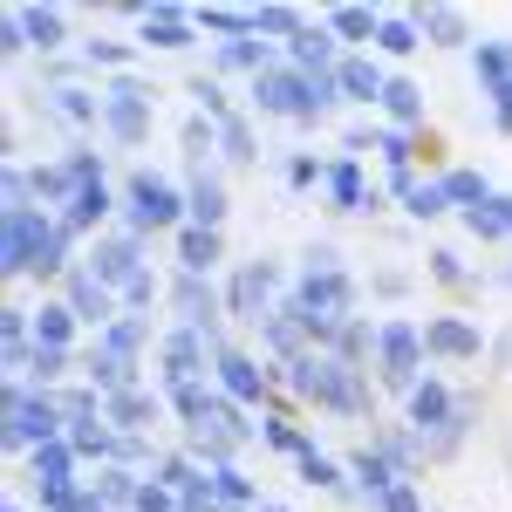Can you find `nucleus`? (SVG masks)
I'll list each match as a JSON object with an SVG mask.
<instances>
[{
    "label": "nucleus",
    "instance_id": "obj_5",
    "mask_svg": "<svg viewBox=\"0 0 512 512\" xmlns=\"http://www.w3.org/2000/svg\"><path fill=\"white\" fill-rule=\"evenodd\" d=\"M178 212H192V198H178L164 178H130V233H164L178 226Z\"/></svg>",
    "mask_w": 512,
    "mask_h": 512
},
{
    "label": "nucleus",
    "instance_id": "obj_21",
    "mask_svg": "<svg viewBox=\"0 0 512 512\" xmlns=\"http://www.w3.org/2000/svg\"><path fill=\"white\" fill-rule=\"evenodd\" d=\"M178 253H185V274H212V267H219V253H226V246H219V233H212V226H185V233H178Z\"/></svg>",
    "mask_w": 512,
    "mask_h": 512
},
{
    "label": "nucleus",
    "instance_id": "obj_27",
    "mask_svg": "<svg viewBox=\"0 0 512 512\" xmlns=\"http://www.w3.org/2000/svg\"><path fill=\"white\" fill-rule=\"evenodd\" d=\"M376 48H383V55H417V48H424V35H417V21H410V14H383Z\"/></svg>",
    "mask_w": 512,
    "mask_h": 512
},
{
    "label": "nucleus",
    "instance_id": "obj_36",
    "mask_svg": "<svg viewBox=\"0 0 512 512\" xmlns=\"http://www.w3.org/2000/svg\"><path fill=\"white\" fill-rule=\"evenodd\" d=\"M192 96H198V110H205V123H226V117H233V110H226V89H219V82L198 76V82H192Z\"/></svg>",
    "mask_w": 512,
    "mask_h": 512
},
{
    "label": "nucleus",
    "instance_id": "obj_34",
    "mask_svg": "<svg viewBox=\"0 0 512 512\" xmlns=\"http://www.w3.org/2000/svg\"><path fill=\"white\" fill-rule=\"evenodd\" d=\"M403 212H410V219H437V212H451V205H444V185H417V192L403 198Z\"/></svg>",
    "mask_w": 512,
    "mask_h": 512
},
{
    "label": "nucleus",
    "instance_id": "obj_44",
    "mask_svg": "<svg viewBox=\"0 0 512 512\" xmlns=\"http://www.w3.org/2000/svg\"><path fill=\"white\" fill-rule=\"evenodd\" d=\"M144 301H158V280H151V274H144L137 287H130V294H123V308H144Z\"/></svg>",
    "mask_w": 512,
    "mask_h": 512
},
{
    "label": "nucleus",
    "instance_id": "obj_8",
    "mask_svg": "<svg viewBox=\"0 0 512 512\" xmlns=\"http://www.w3.org/2000/svg\"><path fill=\"white\" fill-rule=\"evenodd\" d=\"M424 349L431 355H444V362H478V328L472 321H458V315H431L424 321Z\"/></svg>",
    "mask_w": 512,
    "mask_h": 512
},
{
    "label": "nucleus",
    "instance_id": "obj_6",
    "mask_svg": "<svg viewBox=\"0 0 512 512\" xmlns=\"http://www.w3.org/2000/svg\"><path fill=\"white\" fill-rule=\"evenodd\" d=\"M69 308H76V321H89V328H110V321H123V301L103 287V280L89 274V267H76L69 274Z\"/></svg>",
    "mask_w": 512,
    "mask_h": 512
},
{
    "label": "nucleus",
    "instance_id": "obj_41",
    "mask_svg": "<svg viewBox=\"0 0 512 512\" xmlns=\"http://www.w3.org/2000/svg\"><path fill=\"white\" fill-rule=\"evenodd\" d=\"M89 62H103V69H130V48H123V41H89Z\"/></svg>",
    "mask_w": 512,
    "mask_h": 512
},
{
    "label": "nucleus",
    "instance_id": "obj_4",
    "mask_svg": "<svg viewBox=\"0 0 512 512\" xmlns=\"http://www.w3.org/2000/svg\"><path fill=\"white\" fill-rule=\"evenodd\" d=\"M103 130H110L117 144H144V137H151V89L117 76V89L103 96Z\"/></svg>",
    "mask_w": 512,
    "mask_h": 512
},
{
    "label": "nucleus",
    "instance_id": "obj_19",
    "mask_svg": "<svg viewBox=\"0 0 512 512\" xmlns=\"http://www.w3.org/2000/svg\"><path fill=\"white\" fill-rule=\"evenodd\" d=\"M410 21H417V35H424V41H444V48L472 41V28H465V14H458V7H417Z\"/></svg>",
    "mask_w": 512,
    "mask_h": 512
},
{
    "label": "nucleus",
    "instance_id": "obj_33",
    "mask_svg": "<svg viewBox=\"0 0 512 512\" xmlns=\"http://www.w3.org/2000/svg\"><path fill=\"white\" fill-rule=\"evenodd\" d=\"M137 492H144V485H130V472H103L96 478V499H103V506H137Z\"/></svg>",
    "mask_w": 512,
    "mask_h": 512
},
{
    "label": "nucleus",
    "instance_id": "obj_28",
    "mask_svg": "<svg viewBox=\"0 0 512 512\" xmlns=\"http://www.w3.org/2000/svg\"><path fill=\"white\" fill-rule=\"evenodd\" d=\"M69 444H76V458H123V444L103 431V417H89V424H69Z\"/></svg>",
    "mask_w": 512,
    "mask_h": 512
},
{
    "label": "nucleus",
    "instance_id": "obj_43",
    "mask_svg": "<svg viewBox=\"0 0 512 512\" xmlns=\"http://www.w3.org/2000/svg\"><path fill=\"white\" fill-rule=\"evenodd\" d=\"M492 123L512 130V82H506V89H492Z\"/></svg>",
    "mask_w": 512,
    "mask_h": 512
},
{
    "label": "nucleus",
    "instance_id": "obj_23",
    "mask_svg": "<svg viewBox=\"0 0 512 512\" xmlns=\"http://www.w3.org/2000/svg\"><path fill=\"white\" fill-rule=\"evenodd\" d=\"M219 69H253V76H267V69H280L274 62V48L260 35H246V41H219Z\"/></svg>",
    "mask_w": 512,
    "mask_h": 512
},
{
    "label": "nucleus",
    "instance_id": "obj_16",
    "mask_svg": "<svg viewBox=\"0 0 512 512\" xmlns=\"http://www.w3.org/2000/svg\"><path fill=\"white\" fill-rule=\"evenodd\" d=\"M35 349H76V308L69 301H48V308H35Z\"/></svg>",
    "mask_w": 512,
    "mask_h": 512
},
{
    "label": "nucleus",
    "instance_id": "obj_40",
    "mask_svg": "<svg viewBox=\"0 0 512 512\" xmlns=\"http://www.w3.org/2000/svg\"><path fill=\"white\" fill-rule=\"evenodd\" d=\"M301 478H308V485H342V472H335L321 451H308V458H301Z\"/></svg>",
    "mask_w": 512,
    "mask_h": 512
},
{
    "label": "nucleus",
    "instance_id": "obj_24",
    "mask_svg": "<svg viewBox=\"0 0 512 512\" xmlns=\"http://www.w3.org/2000/svg\"><path fill=\"white\" fill-rule=\"evenodd\" d=\"M178 308H185V328H212V315H219V294H212L198 274H185V280H178Z\"/></svg>",
    "mask_w": 512,
    "mask_h": 512
},
{
    "label": "nucleus",
    "instance_id": "obj_38",
    "mask_svg": "<svg viewBox=\"0 0 512 512\" xmlns=\"http://www.w3.org/2000/svg\"><path fill=\"white\" fill-rule=\"evenodd\" d=\"M383 512H424V499H417V485H410V478H396L390 492H383Z\"/></svg>",
    "mask_w": 512,
    "mask_h": 512
},
{
    "label": "nucleus",
    "instance_id": "obj_26",
    "mask_svg": "<svg viewBox=\"0 0 512 512\" xmlns=\"http://www.w3.org/2000/svg\"><path fill=\"white\" fill-rule=\"evenodd\" d=\"M478 82H485V96L512 82V41H478Z\"/></svg>",
    "mask_w": 512,
    "mask_h": 512
},
{
    "label": "nucleus",
    "instance_id": "obj_3",
    "mask_svg": "<svg viewBox=\"0 0 512 512\" xmlns=\"http://www.w3.org/2000/svg\"><path fill=\"white\" fill-rule=\"evenodd\" d=\"M55 431H62V410H55L48 396H28L21 383H14V390H7V444H14V451L35 444V451H41Z\"/></svg>",
    "mask_w": 512,
    "mask_h": 512
},
{
    "label": "nucleus",
    "instance_id": "obj_1",
    "mask_svg": "<svg viewBox=\"0 0 512 512\" xmlns=\"http://www.w3.org/2000/svg\"><path fill=\"white\" fill-rule=\"evenodd\" d=\"M335 103V76H301V69H267L253 76V110L260 117H294V123H315L321 110Z\"/></svg>",
    "mask_w": 512,
    "mask_h": 512
},
{
    "label": "nucleus",
    "instance_id": "obj_42",
    "mask_svg": "<svg viewBox=\"0 0 512 512\" xmlns=\"http://www.w3.org/2000/svg\"><path fill=\"white\" fill-rule=\"evenodd\" d=\"M321 178H328V164H315V158H294V164H287V185H301V192L321 185Z\"/></svg>",
    "mask_w": 512,
    "mask_h": 512
},
{
    "label": "nucleus",
    "instance_id": "obj_15",
    "mask_svg": "<svg viewBox=\"0 0 512 512\" xmlns=\"http://www.w3.org/2000/svg\"><path fill=\"white\" fill-rule=\"evenodd\" d=\"M451 417H458V403H451V390H444L437 376H424V383L410 390V424H417V437H424V431H444Z\"/></svg>",
    "mask_w": 512,
    "mask_h": 512
},
{
    "label": "nucleus",
    "instance_id": "obj_20",
    "mask_svg": "<svg viewBox=\"0 0 512 512\" xmlns=\"http://www.w3.org/2000/svg\"><path fill=\"white\" fill-rule=\"evenodd\" d=\"M383 110L396 117V130H424V89L410 76H390V89H383Z\"/></svg>",
    "mask_w": 512,
    "mask_h": 512
},
{
    "label": "nucleus",
    "instance_id": "obj_32",
    "mask_svg": "<svg viewBox=\"0 0 512 512\" xmlns=\"http://www.w3.org/2000/svg\"><path fill=\"white\" fill-rule=\"evenodd\" d=\"M253 28H260V35H287V41H294L308 21H301L294 7H260V14H253Z\"/></svg>",
    "mask_w": 512,
    "mask_h": 512
},
{
    "label": "nucleus",
    "instance_id": "obj_14",
    "mask_svg": "<svg viewBox=\"0 0 512 512\" xmlns=\"http://www.w3.org/2000/svg\"><path fill=\"white\" fill-rule=\"evenodd\" d=\"M335 89L349 96V103H383V89H390V76L369 62V55H342V69H335Z\"/></svg>",
    "mask_w": 512,
    "mask_h": 512
},
{
    "label": "nucleus",
    "instance_id": "obj_25",
    "mask_svg": "<svg viewBox=\"0 0 512 512\" xmlns=\"http://www.w3.org/2000/svg\"><path fill=\"white\" fill-rule=\"evenodd\" d=\"M437 185H444V205H458V212H478V205L492 198V185H485L478 171H444Z\"/></svg>",
    "mask_w": 512,
    "mask_h": 512
},
{
    "label": "nucleus",
    "instance_id": "obj_37",
    "mask_svg": "<svg viewBox=\"0 0 512 512\" xmlns=\"http://www.w3.org/2000/svg\"><path fill=\"white\" fill-rule=\"evenodd\" d=\"M431 280H444V287H458V294H472V280H465V267H458V253H444V246L431 253Z\"/></svg>",
    "mask_w": 512,
    "mask_h": 512
},
{
    "label": "nucleus",
    "instance_id": "obj_13",
    "mask_svg": "<svg viewBox=\"0 0 512 512\" xmlns=\"http://www.w3.org/2000/svg\"><path fill=\"white\" fill-rule=\"evenodd\" d=\"M192 14L185 7H171V0H158V7H144V41L151 48H192Z\"/></svg>",
    "mask_w": 512,
    "mask_h": 512
},
{
    "label": "nucleus",
    "instance_id": "obj_11",
    "mask_svg": "<svg viewBox=\"0 0 512 512\" xmlns=\"http://www.w3.org/2000/svg\"><path fill=\"white\" fill-rule=\"evenodd\" d=\"M287 69H301V76H335V69H342L335 35H328V28H301V35L287 41Z\"/></svg>",
    "mask_w": 512,
    "mask_h": 512
},
{
    "label": "nucleus",
    "instance_id": "obj_29",
    "mask_svg": "<svg viewBox=\"0 0 512 512\" xmlns=\"http://www.w3.org/2000/svg\"><path fill=\"white\" fill-rule=\"evenodd\" d=\"M110 417H117L123 431H144V424L158 417V396L151 390H123V396H110Z\"/></svg>",
    "mask_w": 512,
    "mask_h": 512
},
{
    "label": "nucleus",
    "instance_id": "obj_31",
    "mask_svg": "<svg viewBox=\"0 0 512 512\" xmlns=\"http://www.w3.org/2000/svg\"><path fill=\"white\" fill-rule=\"evenodd\" d=\"M410 158L424 164V171H437V178H444V171H451V144H444V130H431V123H424V130H410Z\"/></svg>",
    "mask_w": 512,
    "mask_h": 512
},
{
    "label": "nucleus",
    "instance_id": "obj_39",
    "mask_svg": "<svg viewBox=\"0 0 512 512\" xmlns=\"http://www.w3.org/2000/svg\"><path fill=\"white\" fill-rule=\"evenodd\" d=\"M62 369H69V355H62V349H35V362H28V376H41V383H55Z\"/></svg>",
    "mask_w": 512,
    "mask_h": 512
},
{
    "label": "nucleus",
    "instance_id": "obj_10",
    "mask_svg": "<svg viewBox=\"0 0 512 512\" xmlns=\"http://www.w3.org/2000/svg\"><path fill=\"white\" fill-rule=\"evenodd\" d=\"M267 294H274V267H239L233 274V294H226V315L239 321H267Z\"/></svg>",
    "mask_w": 512,
    "mask_h": 512
},
{
    "label": "nucleus",
    "instance_id": "obj_35",
    "mask_svg": "<svg viewBox=\"0 0 512 512\" xmlns=\"http://www.w3.org/2000/svg\"><path fill=\"white\" fill-rule=\"evenodd\" d=\"M219 144H226V158H233V164H253V137H246V123H239V117L219 123Z\"/></svg>",
    "mask_w": 512,
    "mask_h": 512
},
{
    "label": "nucleus",
    "instance_id": "obj_18",
    "mask_svg": "<svg viewBox=\"0 0 512 512\" xmlns=\"http://www.w3.org/2000/svg\"><path fill=\"white\" fill-rule=\"evenodd\" d=\"M7 21H14V28L28 35V48H41V55L62 48V14H55V7H14Z\"/></svg>",
    "mask_w": 512,
    "mask_h": 512
},
{
    "label": "nucleus",
    "instance_id": "obj_46",
    "mask_svg": "<svg viewBox=\"0 0 512 512\" xmlns=\"http://www.w3.org/2000/svg\"><path fill=\"white\" fill-rule=\"evenodd\" d=\"M7 512H21V506H7Z\"/></svg>",
    "mask_w": 512,
    "mask_h": 512
},
{
    "label": "nucleus",
    "instance_id": "obj_9",
    "mask_svg": "<svg viewBox=\"0 0 512 512\" xmlns=\"http://www.w3.org/2000/svg\"><path fill=\"white\" fill-rule=\"evenodd\" d=\"M219 383H226V396H239V403H267V390H274V376L239 349H219Z\"/></svg>",
    "mask_w": 512,
    "mask_h": 512
},
{
    "label": "nucleus",
    "instance_id": "obj_12",
    "mask_svg": "<svg viewBox=\"0 0 512 512\" xmlns=\"http://www.w3.org/2000/svg\"><path fill=\"white\" fill-rule=\"evenodd\" d=\"M328 198H335V212H376V205H383L376 185H362V164L355 158L328 164Z\"/></svg>",
    "mask_w": 512,
    "mask_h": 512
},
{
    "label": "nucleus",
    "instance_id": "obj_17",
    "mask_svg": "<svg viewBox=\"0 0 512 512\" xmlns=\"http://www.w3.org/2000/svg\"><path fill=\"white\" fill-rule=\"evenodd\" d=\"M103 212H110V185H103V178H89V185L76 192V205L62 212V233H69V239H82L89 226H96V219H103Z\"/></svg>",
    "mask_w": 512,
    "mask_h": 512
},
{
    "label": "nucleus",
    "instance_id": "obj_45",
    "mask_svg": "<svg viewBox=\"0 0 512 512\" xmlns=\"http://www.w3.org/2000/svg\"><path fill=\"white\" fill-rule=\"evenodd\" d=\"M260 512H280V506H260Z\"/></svg>",
    "mask_w": 512,
    "mask_h": 512
},
{
    "label": "nucleus",
    "instance_id": "obj_30",
    "mask_svg": "<svg viewBox=\"0 0 512 512\" xmlns=\"http://www.w3.org/2000/svg\"><path fill=\"white\" fill-rule=\"evenodd\" d=\"M219 219H226V185L219 178H198L192 185V226H212L219 233Z\"/></svg>",
    "mask_w": 512,
    "mask_h": 512
},
{
    "label": "nucleus",
    "instance_id": "obj_22",
    "mask_svg": "<svg viewBox=\"0 0 512 512\" xmlns=\"http://www.w3.org/2000/svg\"><path fill=\"white\" fill-rule=\"evenodd\" d=\"M321 28H328V35L335 41H376V28H383V14H376V7H335V14H328V21H321Z\"/></svg>",
    "mask_w": 512,
    "mask_h": 512
},
{
    "label": "nucleus",
    "instance_id": "obj_7",
    "mask_svg": "<svg viewBox=\"0 0 512 512\" xmlns=\"http://www.w3.org/2000/svg\"><path fill=\"white\" fill-rule=\"evenodd\" d=\"M89 274L123 301V294L144 280V267H137V239H103V246H96V260H89Z\"/></svg>",
    "mask_w": 512,
    "mask_h": 512
},
{
    "label": "nucleus",
    "instance_id": "obj_2",
    "mask_svg": "<svg viewBox=\"0 0 512 512\" xmlns=\"http://www.w3.org/2000/svg\"><path fill=\"white\" fill-rule=\"evenodd\" d=\"M424 328L417 321H383L376 328V369H383V383L396 390H417V369H424Z\"/></svg>",
    "mask_w": 512,
    "mask_h": 512
}]
</instances>
